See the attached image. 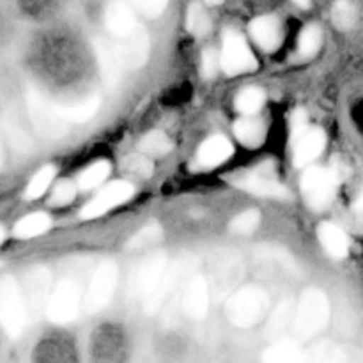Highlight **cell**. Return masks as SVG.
Wrapping results in <instances>:
<instances>
[{
    "label": "cell",
    "mask_w": 363,
    "mask_h": 363,
    "mask_svg": "<svg viewBox=\"0 0 363 363\" xmlns=\"http://www.w3.org/2000/svg\"><path fill=\"white\" fill-rule=\"evenodd\" d=\"M236 184L259 197H284L286 195V188L268 170H255V172L240 176Z\"/></svg>",
    "instance_id": "cell-12"
},
{
    "label": "cell",
    "mask_w": 363,
    "mask_h": 363,
    "mask_svg": "<svg viewBox=\"0 0 363 363\" xmlns=\"http://www.w3.org/2000/svg\"><path fill=\"white\" fill-rule=\"evenodd\" d=\"M96 59H98L99 71H101L103 80L108 85L117 84L121 78V66H123V57L117 46L110 45V43L99 39L96 43Z\"/></svg>",
    "instance_id": "cell-17"
},
{
    "label": "cell",
    "mask_w": 363,
    "mask_h": 363,
    "mask_svg": "<svg viewBox=\"0 0 363 363\" xmlns=\"http://www.w3.org/2000/svg\"><path fill=\"white\" fill-rule=\"evenodd\" d=\"M4 130H6L7 138H9L11 145H13L14 149H18V151H27V149L30 147V138H28V135L25 133V130L20 124L6 123Z\"/></svg>",
    "instance_id": "cell-35"
},
{
    "label": "cell",
    "mask_w": 363,
    "mask_h": 363,
    "mask_svg": "<svg viewBox=\"0 0 363 363\" xmlns=\"http://www.w3.org/2000/svg\"><path fill=\"white\" fill-rule=\"evenodd\" d=\"M209 291L208 284L202 277H191L184 287L183 308L191 319H202L208 314Z\"/></svg>",
    "instance_id": "cell-14"
},
{
    "label": "cell",
    "mask_w": 363,
    "mask_h": 363,
    "mask_svg": "<svg viewBox=\"0 0 363 363\" xmlns=\"http://www.w3.org/2000/svg\"><path fill=\"white\" fill-rule=\"evenodd\" d=\"M269 307V300L266 293L259 287H245L227 301V318L233 325L248 328L261 321Z\"/></svg>",
    "instance_id": "cell-2"
},
{
    "label": "cell",
    "mask_w": 363,
    "mask_h": 363,
    "mask_svg": "<svg viewBox=\"0 0 363 363\" xmlns=\"http://www.w3.org/2000/svg\"><path fill=\"white\" fill-rule=\"evenodd\" d=\"M27 308L23 294L13 277L0 280V326L7 335L18 337L25 328Z\"/></svg>",
    "instance_id": "cell-4"
},
{
    "label": "cell",
    "mask_w": 363,
    "mask_h": 363,
    "mask_svg": "<svg viewBox=\"0 0 363 363\" xmlns=\"http://www.w3.org/2000/svg\"><path fill=\"white\" fill-rule=\"evenodd\" d=\"M234 133L245 147H259L264 142L268 128H266L264 121L259 117L245 116L243 119L234 124Z\"/></svg>",
    "instance_id": "cell-20"
},
{
    "label": "cell",
    "mask_w": 363,
    "mask_h": 363,
    "mask_svg": "<svg viewBox=\"0 0 363 363\" xmlns=\"http://www.w3.org/2000/svg\"><path fill=\"white\" fill-rule=\"evenodd\" d=\"M4 238H6V233H4V229H2V227H0V243H2V241H4Z\"/></svg>",
    "instance_id": "cell-43"
},
{
    "label": "cell",
    "mask_w": 363,
    "mask_h": 363,
    "mask_svg": "<svg viewBox=\"0 0 363 363\" xmlns=\"http://www.w3.org/2000/svg\"><path fill=\"white\" fill-rule=\"evenodd\" d=\"M250 34L264 52H275L282 45V27L272 14L255 18L250 23Z\"/></svg>",
    "instance_id": "cell-13"
},
{
    "label": "cell",
    "mask_w": 363,
    "mask_h": 363,
    "mask_svg": "<svg viewBox=\"0 0 363 363\" xmlns=\"http://www.w3.org/2000/svg\"><path fill=\"white\" fill-rule=\"evenodd\" d=\"M266 103V94L261 87H247L238 94L236 108L243 116H257Z\"/></svg>",
    "instance_id": "cell-24"
},
{
    "label": "cell",
    "mask_w": 363,
    "mask_h": 363,
    "mask_svg": "<svg viewBox=\"0 0 363 363\" xmlns=\"http://www.w3.org/2000/svg\"><path fill=\"white\" fill-rule=\"evenodd\" d=\"M167 273V257L165 255H155V257H149L144 264L138 269V293H142V296L147 300L152 293L156 291V287L162 282L163 275Z\"/></svg>",
    "instance_id": "cell-16"
},
{
    "label": "cell",
    "mask_w": 363,
    "mask_h": 363,
    "mask_svg": "<svg viewBox=\"0 0 363 363\" xmlns=\"http://www.w3.org/2000/svg\"><path fill=\"white\" fill-rule=\"evenodd\" d=\"M259 223H261V215H259L257 209H247L230 222V230L234 234H240V236H247L257 229Z\"/></svg>",
    "instance_id": "cell-32"
},
{
    "label": "cell",
    "mask_w": 363,
    "mask_h": 363,
    "mask_svg": "<svg viewBox=\"0 0 363 363\" xmlns=\"http://www.w3.org/2000/svg\"><path fill=\"white\" fill-rule=\"evenodd\" d=\"M233 152L234 147L229 138L215 135V137H209L208 140L202 142L197 151V162L199 165L206 167V169H215V167L225 163L233 156Z\"/></svg>",
    "instance_id": "cell-15"
},
{
    "label": "cell",
    "mask_w": 363,
    "mask_h": 363,
    "mask_svg": "<svg viewBox=\"0 0 363 363\" xmlns=\"http://www.w3.org/2000/svg\"><path fill=\"white\" fill-rule=\"evenodd\" d=\"M124 170H128L131 176L145 179V177H149L152 174L151 158L145 155H142V152L130 156V158H126V162H124Z\"/></svg>",
    "instance_id": "cell-34"
},
{
    "label": "cell",
    "mask_w": 363,
    "mask_h": 363,
    "mask_svg": "<svg viewBox=\"0 0 363 363\" xmlns=\"http://www.w3.org/2000/svg\"><path fill=\"white\" fill-rule=\"evenodd\" d=\"M121 46L119 52L121 57H123L124 62L128 64L130 67H138L145 62L149 53V39L145 30H142L140 27L130 34L128 38L121 39Z\"/></svg>",
    "instance_id": "cell-19"
},
{
    "label": "cell",
    "mask_w": 363,
    "mask_h": 363,
    "mask_svg": "<svg viewBox=\"0 0 363 363\" xmlns=\"http://www.w3.org/2000/svg\"><path fill=\"white\" fill-rule=\"evenodd\" d=\"M105 23L110 34L117 39L128 38L138 28L133 9L126 2H121V0L108 4L105 13Z\"/></svg>",
    "instance_id": "cell-11"
},
{
    "label": "cell",
    "mask_w": 363,
    "mask_h": 363,
    "mask_svg": "<svg viewBox=\"0 0 363 363\" xmlns=\"http://www.w3.org/2000/svg\"><path fill=\"white\" fill-rule=\"evenodd\" d=\"M220 64L227 74L248 73V71H254L257 67V60H255L248 43L245 41L240 32L233 30V28L223 32V48Z\"/></svg>",
    "instance_id": "cell-7"
},
{
    "label": "cell",
    "mask_w": 363,
    "mask_h": 363,
    "mask_svg": "<svg viewBox=\"0 0 363 363\" xmlns=\"http://www.w3.org/2000/svg\"><path fill=\"white\" fill-rule=\"evenodd\" d=\"M2 162H4V152H2V145H0V167H2Z\"/></svg>",
    "instance_id": "cell-44"
},
{
    "label": "cell",
    "mask_w": 363,
    "mask_h": 363,
    "mask_svg": "<svg viewBox=\"0 0 363 363\" xmlns=\"http://www.w3.org/2000/svg\"><path fill=\"white\" fill-rule=\"evenodd\" d=\"M99 105H101V101H99L98 96L91 94L87 98L71 103V105L59 106V112L67 123H87L96 116Z\"/></svg>",
    "instance_id": "cell-21"
},
{
    "label": "cell",
    "mask_w": 363,
    "mask_h": 363,
    "mask_svg": "<svg viewBox=\"0 0 363 363\" xmlns=\"http://www.w3.org/2000/svg\"><path fill=\"white\" fill-rule=\"evenodd\" d=\"M318 236L323 248L326 250V254L332 255V257L342 259L350 254V238H347V234L344 233L339 225H335V223H321L318 229Z\"/></svg>",
    "instance_id": "cell-18"
},
{
    "label": "cell",
    "mask_w": 363,
    "mask_h": 363,
    "mask_svg": "<svg viewBox=\"0 0 363 363\" xmlns=\"http://www.w3.org/2000/svg\"><path fill=\"white\" fill-rule=\"evenodd\" d=\"M321 43H323L321 28H319L318 25H307L300 34L298 52H300L301 57H312L318 53L319 48H321Z\"/></svg>",
    "instance_id": "cell-29"
},
{
    "label": "cell",
    "mask_w": 363,
    "mask_h": 363,
    "mask_svg": "<svg viewBox=\"0 0 363 363\" xmlns=\"http://www.w3.org/2000/svg\"><path fill=\"white\" fill-rule=\"evenodd\" d=\"M117 286V266L116 262L105 261L92 275L91 284L87 287V293L84 298V308L89 314L101 312L108 307L112 301L113 293Z\"/></svg>",
    "instance_id": "cell-6"
},
{
    "label": "cell",
    "mask_w": 363,
    "mask_h": 363,
    "mask_svg": "<svg viewBox=\"0 0 363 363\" xmlns=\"http://www.w3.org/2000/svg\"><path fill=\"white\" fill-rule=\"evenodd\" d=\"M53 179H55V169L52 165H46L35 174L34 177L28 183L27 190H25V199L28 201H34V199H39L41 195L46 194L50 186H52Z\"/></svg>",
    "instance_id": "cell-28"
},
{
    "label": "cell",
    "mask_w": 363,
    "mask_h": 363,
    "mask_svg": "<svg viewBox=\"0 0 363 363\" xmlns=\"http://www.w3.org/2000/svg\"><path fill=\"white\" fill-rule=\"evenodd\" d=\"M135 4L138 11H140L144 16L149 18H156L167 9L169 6V0H131Z\"/></svg>",
    "instance_id": "cell-37"
},
{
    "label": "cell",
    "mask_w": 363,
    "mask_h": 363,
    "mask_svg": "<svg viewBox=\"0 0 363 363\" xmlns=\"http://www.w3.org/2000/svg\"><path fill=\"white\" fill-rule=\"evenodd\" d=\"M294 144V165L307 167L321 156L326 145V135L321 128L308 126L303 133L293 140Z\"/></svg>",
    "instance_id": "cell-10"
},
{
    "label": "cell",
    "mask_w": 363,
    "mask_h": 363,
    "mask_svg": "<svg viewBox=\"0 0 363 363\" xmlns=\"http://www.w3.org/2000/svg\"><path fill=\"white\" fill-rule=\"evenodd\" d=\"M82 291L74 280L64 279L57 284L48 301V318L57 325H66L77 319L82 307Z\"/></svg>",
    "instance_id": "cell-8"
},
{
    "label": "cell",
    "mask_w": 363,
    "mask_h": 363,
    "mask_svg": "<svg viewBox=\"0 0 363 363\" xmlns=\"http://www.w3.org/2000/svg\"><path fill=\"white\" fill-rule=\"evenodd\" d=\"M330 319V303L325 293L307 289L301 296L294 314V328L301 339H311L326 328Z\"/></svg>",
    "instance_id": "cell-1"
},
{
    "label": "cell",
    "mask_w": 363,
    "mask_h": 363,
    "mask_svg": "<svg viewBox=\"0 0 363 363\" xmlns=\"http://www.w3.org/2000/svg\"><path fill=\"white\" fill-rule=\"evenodd\" d=\"M332 20L337 28L347 30L357 23V7L350 0H337L332 9Z\"/></svg>",
    "instance_id": "cell-31"
},
{
    "label": "cell",
    "mask_w": 363,
    "mask_h": 363,
    "mask_svg": "<svg viewBox=\"0 0 363 363\" xmlns=\"http://www.w3.org/2000/svg\"><path fill=\"white\" fill-rule=\"evenodd\" d=\"M50 284V273L46 272L45 268H35L28 273L27 277V291L28 298H30L34 303H39V301L45 298L46 287Z\"/></svg>",
    "instance_id": "cell-30"
},
{
    "label": "cell",
    "mask_w": 363,
    "mask_h": 363,
    "mask_svg": "<svg viewBox=\"0 0 363 363\" xmlns=\"http://www.w3.org/2000/svg\"><path fill=\"white\" fill-rule=\"evenodd\" d=\"M160 240H162V229H160L158 223H151V225L144 227L140 233H137L131 238L128 248L130 250H144V248L152 247Z\"/></svg>",
    "instance_id": "cell-33"
},
{
    "label": "cell",
    "mask_w": 363,
    "mask_h": 363,
    "mask_svg": "<svg viewBox=\"0 0 363 363\" xmlns=\"http://www.w3.org/2000/svg\"><path fill=\"white\" fill-rule=\"evenodd\" d=\"M206 2H208L209 6H218V4H222L223 0H206Z\"/></svg>",
    "instance_id": "cell-42"
},
{
    "label": "cell",
    "mask_w": 363,
    "mask_h": 363,
    "mask_svg": "<svg viewBox=\"0 0 363 363\" xmlns=\"http://www.w3.org/2000/svg\"><path fill=\"white\" fill-rule=\"evenodd\" d=\"M294 4H296V6H300L301 9H307L308 6H311V0H293Z\"/></svg>",
    "instance_id": "cell-41"
},
{
    "label": "cell",
    "mask_w": 363,
    "mask_h": 363,
    "mask_svg": "<svg viewBox=\"0 0 363 363\" xmlns=\"http://www.w3.org/2000/svg\"><path fill=\"white\" fill-rule=\"evenodd\" d=\"M27 108L35 130L46 138H59L66 133L67 121L60 116L59 105H53L45 94L30 91L27 96Z\"/></svg>",
    "instance_id": "cell-5"
},
{
    "label": "cell",
    "mask_w": 363,
    "mask_h": 363,
    "mask_svg": "<svg viewBox=\"0 0 363 363\" xmlns=\"http://www.w3.org/2000/svg\"><path fill=\"white\" fill-rule=\"evenodd\" d=\"M218 57H216L215 50H206L204 55H202L201 62V71L204 74V78H213L216 74V69H218Z\"/></svg>",
    "instance_id": "cell-39"
},
{
    "label": "cell",
    "mask_w": 363,
    "mask_h": 363,
    "mask_svg": "<svg viewBox=\"0 0 363 363\" xmlns=\"http://www.w3.org/2000/svg\"><path fill=\"white\" fill-rule=\"evenodd\" d=\"M74 195H77V184L69 179H64L53 188L52 201L50 202H52L53 206H66L73 201Z\"/></svg>",
    "instance_id": "cell-36"
},
{
    "label": "cell",
    "mask_w": 363,
    "mask_h": 363,
    "mask_svg": "<svg viewBox=\"0 0 363 363\" xmlns=\"http://www.w3.org/2000/svg\"><path fill=\"white\" fill-rule=\"evenodd\" d=\"M339 176L333 169H321V167H311L301 177V194L305 202L314 211H323L328 208L335 199Z\"/></svg>",
    "instance_id": "cell-3"
},
{
    "label": "cell",
    "mask_w": 363,
    "mask_h": 363,
    "mask_svg": "<svg viewBox=\"0 0 363 363\" xmlns=\"http://www.w3.org/2000/svg\"><path fill=\"white\" fill-rule=\"evenodd\" d=\"M135 194V186L130 181H116V183L108 184L103 188L91 202H87L84 209H82L80 216L84 220L98 218V216L105 215L110 209L117 208V206L124 204L130 201Z\"/></svg>",
    "instance_id": "cell-9"
},
{
    "label": "cell",
    "mask_w": 363,
    "mask_h": 363,
    "mask_svg": "<svg viewBox=\"0 0 363 363\" xmlns=\"http://www.w3.org/2000/svg\"><path fill=\"white\" fill-rule=\"evenodd\" d=\"M138 149L142 155L149 156V158H162L167 152H170L172 144L163 131H151L142 138Z\"/></svg>",
    "instance_id": "cell-26"
},
{
    "label": "cell",
    "mask_w": 363,
    "mask_h": 363,
    "mask_svg": "<svg viewBox=\"0 0 363 363\" xmlns=\"http://www.w3.org/2000/svg\"><path fill=\"white\" fill-rule=\"evenodd\" d=\"M52 227V218L46 213H32V215L23 216L18 220L14 225V236L20 240H30L45 234Z\"/></svg>",
    "instance_id": "cell-22"
},
{
    "label": "cell",
    "mask_w": 363,
    "mask_h": 363,
    "mask_svg": "<svg viewBox=\"0 0 363 363\" xmlns=\"http://www.w3.org/2000/svg\"><path fill=\"white\" fill-rule=\"evenodd\" d=\"M291 315H293V311H291V305L287 303H280L279 308L275 311V314L272 315V321H269V328L273 330V332H279L280 328H284V326L289 323Z\"/></svg>",
    "instance_id": "cell-38"
},
{
    "label": "cell",
    "mask_w": 363,
    "mask_h": 363,
    "mask_svg": "<svg viewBox=\"0 0 363 363\" xmlns=\"http://www.w3.org/2000/svg\"><path fill=\"white\" fill-rule=\"evenodd\" d=\"M264 363H305L300 347L291 340H282L264 353Z\"/></svg>",
    "instance_id": "cell-23"
},
{
    "label": "cell",
    "mask_w": 363,
    "mask_h": 363,
    "mask_svg": "<svg viewBox=\"0 0 363 363\" xmlns=\"http://www.w3.org/2000/svg\"><path fill=\"white\" fill-rule=\"evenodd\" d=\"M110 169H112V167H110V163L106 162V160L94 162L78 176V188H82V190H92V188L99 186V184H101L103 181H106V177L110 176Z\"/></svg>",
    "instance_id": "cell-25"
},
{
    "label": "cell",
    "mask_w": 363,
    "mask_h": 363,
    "mask_svg": "<svg viewBox=\"0 0 363 363\" xmlns=\"http://www.w3.org/2000/svg\"><path fill=\"white\" fill-rule=\"evenodd\" d=\"M186 27L195 38H204L211 30V18L199 2H194L186 14Z\"/></svg>",
    "instance_id": "cell-27"
},
{
    "label": "cell",
    "mask_w": 363,
    "mask_h": 363,
    "mask_svg": "<svg viewBox=\"0 0 363 363\" xmlns=\"http://www.w3.org/2000/svg\"><path fill=\"white\" fill-rule=\"evenodd\" d=\"M353 218H354V223H357V227L360 230H363V194L360 195V197L354 201L353 204Z\"/></svg>",
    "instance_id": "cell-40"
}]
</instances>
